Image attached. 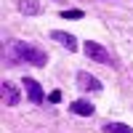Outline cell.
I'll return each mask as SVG.
<instances>
[{
  "label": "cell",
  "instance_id": "6da1fadb",
  "mask_svg": "<svg viewBox=\"0 0 133 133\" xmlns=\"http://www.w3.org/2000/svg\"><path fill=\"white\" fill-rule=\"evenodd\" d=\"M5 56H8V61H11V64L29 61V64H35V66H45V61H48V56H45L40 48L27 45V43H21V40H11V43H8Z\"/></svg>",
  "mask_w": 133,
  "mask_h": 133
},
{
  "label": "cell",
  "instance_id": "7a4b0ae2",
  "mask_svg": "<svg viewBox=\"0 0 133 133\" xmlns=\"http://www.w3.org/2000/svg\"><path fill=\"white\" fill-rule=\"evenodd\" d=\"M83 51H85V56L91 59V61H98V64H109V61H112L109 51H107L104 45H98L96 40H88L85 45H83Z\"/></svg>",
  "mask_w": 133,
  "mask_h": 133
},
{
  "label": "cell",
  "instance_id": "3957f363",
  "mask_svg": "<svg viewBox=\"0 0 133 133\" xmlns=\"http://www.w3.org/2000/svg\"><path fill=\"white\" fill-rule=\"evenodd\" d=\"M21 83H24V91H27V96H29V101H32V104H43V101H45V93H43V88H40L37 80L24 77Z\"/></svg>",
  "mask_w": 133,
  "mask_h": 133
},
{
  "label": "cell",
  "instance_id": "277c9868",
  "mask_svg": "<svg viewBox=\"0 0 133 133\" xmlns=\"http://www.w3.org/2000/svg\"><path fill=\"white\" fill-rule=\"evenodd\" d=\"M51 37L56 40L61 48H66L69 53H72V51H77V40H75V37L69 35V32H61V29H56V32H51Z\"/></svg>",
  "mask_w": 133,
  "mask_h": 133
},
{
  "label": "cell",
  "instance_id": "5b68a950",
  "mask_svg": "<svg viewBox=\"0 0 133 133\" xmlns=\"http://www.w3.org/2000/svg\"><path fill=\"white\" fill-rule=\"evenodd\" d=\"M77 85H80L83 91H101V83H98L91 72H77Z\"/></svg>",
  "mask_w": 133,
  "mask_h": 133
},
{
  "label": "cell",
  "instance_id": "8992f818",
  "mask_svg": "<svg viewBox=\"0 0 133 133\" xmlns=\"http://www.w3.org/2000/svg\"><path fill=\"white\" fill-rule=\"evenodd\" d=\"M3 101H5L8 107L19 104V91H16V85L8 83V80H3Z\"/></svg>",
  "mask_w": 133,
  "mask_h": 133
},
{
  "label": "cell",
  "instance_id": "52a82bcc",
  "mask_svg": "<svg viewBox=\"0 0 133 133\" xmlns=\"http://www.w3.org/2000/svg\"><path fill=\"white\" fill-rule=\"evenodd\" d=\"M19 11L27 16H37L43 11V5H40V0H19Z\"/></svg>",
  "mask_w": 133,
  "mask_h": 133
},
{
  "label": "cell",
  "instance_id": "ba28073f",
  "mask_svg": "<svg viewBox=\"0 0 133 133\" xmlns=\"http://www.w3.org/2000/svg\"><path fill=\"white\" fill-rule=\"evenodd\" d=\"M69 109L75 115H80V117H91L93 115V104H88V101H75V104H69Z\"/></svg>",
  "mask_w": 133,
  "mask_h": 133
},
{
  "label": "cell",
  "instance_id": "9c48e42d",
  "mask_svg": "<svg viewBox=\"0 0 133 133\" xmlns=\"http://www.w3.org/2000/svg\"><path fill=\"white\" fill-rule=\"evenodd\" d=\"M104 133H133V128H128L123 123H107L104 125Z\"/></svg>",
  "mask_w": 133,
  "mask_h": 133
},
{
  "label": "cell",
  "instance_id": "30bf717a",
  "mask_svg": "<svg viewBox=\"0 0 133 133\" xmlns=\"http://www.w3.org/2000/svg\"><path fill=\"white\" fill-rule=\"evenodd\" d=\"M61 19H83V11H64Z\"/></svg>",
  "mask_w": 133,
  "mask_h": 133
}]
</instances>
